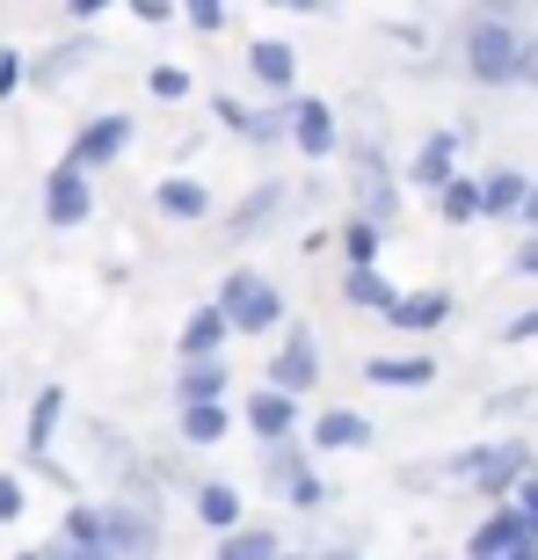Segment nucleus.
<instances>
[{"mask_svg": "<svg viewBox=\"0 0 538 560\" xmlns=\"http://www.w3.org/2000/svg\"><path fill=\"white\" fill-rule=\"evenodd\" d=\"M524 51H531V44L510 30V15H488V8H480V15L466 22V73H473V81H488V88L524 81Z\"/></svg>", "mask_w": 538, "mask_h": 560, "instance_id": "obj_1", "label": "nucleus"}, {"mask_svg": "<svg viewBox=\"0 0 538 560\" xmlns=\"http://www.w3.org/2000/svg\"><path fill=\"white\" fill-rule=\"evenodd\" d=\"M219 306H226V320L241 335H269L277 320H284V299H277V284L255 270H233L226 284H219Z\"/></svg>", "mask_w": 538, "mask_h": 560, "instance_id": "obj_2", "label": "nucleus"}, {"mask_svg": "<svg viewBox=\"0 0 538 560\" xmlns=\"http://www.w3.org/2000/svg\"><path fill=\"white\" fill-rule=\"evenodd\" d=\"M452 474H466L480 488V495H502V488H517L524 474H531V452L524 444H495V452H466L452 458Z\"/></svg>", "mask_w": 538, "mask_h": 560, "instance_id": "obj_3", "label": "nucleus"}, {"mask_svg": "<svg viewBox=\"0 0 538 560\" xmlns=\"http://www.w3.org/2000/svg\"><path fill=\"white\" fill-rule=\"evenodd\" d=\"M466 553H538V517L531 510H495L488 524H473V539H466Z\"/></svg>", "mask_w": 538, "mask_h": 560, "instance_id": "obj_4", "label": "nucleus"}, {"mask_svg": "<svg viewBox=\"0 0 538 560\" xmlns=\"http://www.w3.org/2000/svg\"><path fill=\"white\" fill-rule=\"evenodd\" d=\"M87 211H95V197H87V167L59 161L51 183H44V219H51V226H87Z\"/></svg>", "mask_w": 538, "mask_h": 560, "instance_id": "obj_5", "label": "nucleus"}, {"mask_svg": "<svg viewBox=\"0 0 538 560\" xmlns=\"http://www.w3.org/2000/svg\"><path fill=\"white\" fill-rule=\"evenodd\" d=\"M131 145V117L125 109H109V117H95V125H81V139H73V153L66 161H81V167H109L117 153Z\"/></svg>", "mask_w": 538, "mask_h": 560, "instance_id": "obj_6", "label": "nucleus"}, {"mask_svg": "<svg viewBox=\"0 0 538 560\" xmlns=\"http://www.w3.org/2000/svg\"><path fill=\"white\" fill-rule=\"evenodd\" d=\"M313 378H320V350H313V335L299 328L284 350L269 357V386H284V394H313Z\"/></svg>", "mask_w": 538, "mask_h": 560, "instance_id": "obj_7", "label": "nucleus"}, {"mask_svg": "<svg viewBox=\"0 0 538 560\" xmlns=\"http://www.w3.org/2000/svg\"><path fill=\"white\" fill-rule=\"evenodd\" d=\"M284 125H291V139H299V153H313V161H320V153H335V109L320 103V95H299Z\"/></svg>", "mask_w": 538, "mask_h": 560, "instance_id": "obj_8", "label": "nucleus"}, {"mask_svg": "<svg viewBox=\"0 0 538 560\" xmlns=\"http://www.w3.org/2000/svg\"><path fill=\"white\" fill-rule=\"evenodd\" d=\"M145 546H161V524L145 517V510H103V553H145Z\"/></svg>", "mask_w": 538, "mask_h": 560, "instance_id": "obj_9", "label": "nucleus"}, {"mask_svg": "<svg viewBox=\"0 0 538 560\" xmlns=\"http://www.w3.org/2000/svg\"><path fill=\"white\" fill-rule=\"evenodd\" d=\"M248 430L262 436V444L291 436V430H299V394H284V386H262V394L248 400Z\"/></svg>", "mask_w": 538, "mask_h": 560, "instance_id": "obj_10", "label": "nucleus"}, {"mask_svg": "<svg viewBox=\"0 0 538 560\" xmlns=\"http://www.w3.org/2000/svg\"><path fill=\"white\" fill-rule=\"evenodd\" d=\"M284 211V183H262V189H248L241 205H233V241H255V233H269V219Z\"/></svg>", "mask_w": 538, "mask_h": 560, "instance_id": "obj_11", "label": "nucleus"}, {"mask_svg": "<svg viewBox=\"0 0 538 560\" xmlns=\"http://www.w3.org/2000/svg\"><path fill=\"white\" fill-rule=\"evenodd\" d=\"M356 444H372V422L356 416V408H328V416L313 422V452H356Z\"/></svg>", "mask_w": 538, "mask_h": 560, "instance_id": "obj_12", "label": "nucleus"}, {"mask_svg": "<svg viewBox=\"0 0 538 560\" xmlns=\"http://www.w3.org/2000/svg\"><path fill=\"white\" fill-rule=\"evenodd\" d=\"M444 313H452V299H444V291H408V299H394V306H386V320H394V328H408V335H422V328H444Z\"/></svg>", "mask_w": 538, "mask_h": 560, "instance_id": "obj_13", "label": "nucleus"}, {"mask_svg": "<svg viewBox=\"0 0 538 560\" xmlns=\"http://www.w3.org/2000/svg\"><path fill=\"white\" fill-rule=\"evenodd\" d=\"M219 553L226 560H269V553H284V532H269V524H226L219 532Z\"/></svg>", "mask_w": 538, "mask_h": 560, "instance_id": "obj_14", "label": "nucleus"}, {"mask_svg": "<svg viewBox=\"0 0 538 560\" xmlns=\"http://www.w3.org/2000/svg\"><path fill=\"white\" fill-rule=\"evenodd\" d=\"M59 416H66V386H44V394L30 400V430H22L30 458H44V452H51V430H59Z\"/></svg>", "mask_w": 538, "mask_h": 560, "instance_id": "obj_15", "label": "nucleus"}, {"mask_svg": "<svg viewBox=\"0 0 538 560\" xmlns=\"http://www.w3.org/2000/svg\"><path fill=\"white\" fill-rule=\"evenodd\" d=\"M226 335H233L226 306H204V313H189V328H183V357H219V350H226Z\"/></svg>", "mask_w": 538, "mask_h": 560, "instance_id": "obj_16", "label": "nucleus"}, {"mask_svg": "<svg viewBox=\"0 0 538 560\" xmlns=\"http://www.w3.org/2000/svg\"><path fill=\"white\" fill-rule=\"evenodd\" d=\"M436 205H444V226H466V219H480V211H488V183L452 175V183L436 189Z\"/></svg>", "mask_w": 538, "mask_h": 560, "instance_id": "obj_17", "label": "nucleus"}, {"mask_svg": "<svg viewBox=\"0 0 538 560\" xmlns=\"http://www.w3.org/2000/svg\"><path fill=\"white\" fill-rule=\"evenodd\" d=\"M452 153H458V131H436V139L422 145V153H414V183H422V189H444V183L458 175Z\"/></svg>", "mask_w": 538, "mask_h": 560, "instance_id": "obj_18", "label": "nucleus"}, {"mask_svg": "<svg viewBox=\"0 0 538 560\" xmlns=\"http://www.w3.org/2000/svg\"><path fill=\"white\" fill-rule=\"evenodd\" d=\"M175 394H183V400H219V394H226V364H219V357H183Z\"/></svg>", "mask_w": 538, "mask_h": 560, "instance_id": "obj_19", "label": "nucleus"}, {"mask_svg": "<svg viewBox=\"0 0 538 560\" xmlns=\"http://www.w3.org/2000/svg\"><path fill=\"white\" fill-rule=\"evenodd\" d=\"M153 205H161V219H204L211 197H204V183H183V175H167V183L153 189Z\"/></svg>", "mask_w": 538, "mask_h": 560, "instance_id": "obj_20", "label": "nucleus"}, {"mask_svg": "<svg viewBox=\"0 0 538 560\" xmlns=\"http://www.w3.org/2000/svg\"><path fill=\"white\" fill-rule=\"evenodd\" d=\"M342 299H350V306H372V313H386L400 299L394 284H386V277L372 270V262H350V277H342Z\"/></svg>", "mask_w": 538, "mask_h": 560, "instance_id": "obj_21", "label": "nucleus"}, {"mask_svg": "<svg viewBox=\"0 0 538 560\" xmlns=\"http://www.w3.org/2000/svg\"><path fill=\"white\" fill-rule=\"evenodd\" d=\"M430 357H372V364H364V378H372V386H430Z\"/></svg>", "mask_w": 538, "mask_h": 560, "instance_id": "obj_22", "label": "nucleus"}, {"mask_svg": "<svg viewBox=\"0 0 538 560\" xmlns=\"http://www.w3.org/2000/svg\"><path fill=\"white\" fill-rule=\"evenodd\" d=\"M183 436L189 444H219L226 436V408L219 400H183Z\"/></svg>", "mask_w": 538, "mask_h": 560, "instance_id": "obj_23", "label": "nucleus"}, {"mask_svg": "<svg viewBox=\"0 0 538 560\" xmlns=\"http://www.w3.org/2000/svg\"><path fill=\"white\" fill-rule=\"evenodd\" d=\"M87 51H95V44H87V37L59 44V51H51V59H37V73H30V81H37V88H59L66 73H81V66H87Z\"/></svg>", "mask_w": 538, "mask_h": 560, "instance_id": "obj_24", "label": "nucleus"}, {"mask_svg": "<svg viewBox=\"0 0 538 560\" xmlns=\"http://www.w3.org/2000/svg\"><path fill=\"white\" fill-rule=\"evenodd\" d=\"M248 66H255V81H269V88H291V73H299V66H291V44H277V37L255 44Z\"/></svg>", "mask_w": 538, "mask_h": 560, "instance_id": "obj_25", "label": "nucleus"}, {"mask_svg": "<svg viewBox=\"0 0 538 560\" xmlns=\"http://www.w3.org/2000/svg\"><path fill=\"white\" fill-rule=\"evenodd\" d=\"M197 517H204L211 532H226V524H241V495L211 480V488H197Z\"/></svg>", "mask_w": 538, "mask_h": 560, "instance_id": "obj_26", "label": "nucleus"}, {"mask_svg": "<svg viewBox=\"0 0 538 560\" xmlns=\"http://www.w3.org/2000/svg\"><path fill=\"white\" fill-rule=\"evenodd\" d=\"M219 125L226 131H248V139H277V117H255V109H241V95H219Z\"/></svg>", "mask_w": 538, "mask_h": 560, "instance_id": "obj_27", "label": "nucleus"}, {"mask_svg": "<svg viewBox=\"0 0 538 560\" xmlns=\"http://www.w3.org/2000/svg\"><path fill=\"white\" fill-rule=\"evenodd\" d=\"M342 255H350V262H372L378 255V219L372 211H356L350 226H342Z\"/></svg>", "mask_w": 538, "mask_h": 560, "instance_id": "obj_28", "label": "nucleus"}, {"mask_svg": "<svg viewBox=\"0 0 538 560\" xmlns=\"http://www.w3.org/2000/svg\"><path fill=\"white\" fill-rule=\"evenodd\" d=\"M524 175H488V211H524Z\"/></svg>", "mask_w": 538, "mask_h": 560, "instance_id": "obj_29", "label": "nucleus"}, {"mask_svg": "<svg viewBox=\"0 0 538 560\" xmlns=\"http://www.w3.org/2000/svg\"><path fill=\"white\" fill-rule=\"evenodd\" d=\"M145 88H153L161 103H183V95H189V73H183V66H153V81H145Z\"/></svg>", "mask_w": 538, "mask_h": 560, "instance_id": "obj_30", "label": "nucleus"}, {"mask_svg": "<svg viewBox=\"0 0 538 560\" xmlns=\"http://www.w3.org/2000/svg\"><path fill=\"white\" fill-rule=\"evenodd\" d=\"M183 15L197 22V30H219V22H226V0H183Z\"/></svg>", "mask_w": 538, "mask_h": 560, "instance_id": "obj_31", "label": "nucleus"}, {"mask_svg": "<svg viewBox=\"0 0 538 560\" xmlns=\"http://www.w3.org/2000/svg\"><path fill=\"white\" fill-rule=\"evenodd\" d=\"M15 517H22V480L0 474V524H15Z\"/></svg>", "mask_w": 538, "mask_h": 560, "instance_id": "obj_32", "label": "nucleus"}, {"mask_svg": "<svg viewBox=\"0 0 538 560\" xmlns=\"http://www.w3.org/2000/svg\"><path fill=\"white\" fill-rule=\"evenodd\" d=\"M22 81H30V73H22V59H15V51H0V95H15Z\"/></svg>", "mask_w": 538, "mask_h": 560, "instance_id": "obj_33", "label": "nucleus"}, {"mask_svg": "<svg viewBox=\"0 0 538 560\" xmlns=\"http://www.w3.org/2000/svg\"><path fill=\"white\" fill-rule=\"evenodd\" d=\"M284 495L299 502V510H313V502H320V480H313V474H299V480H291V488H284Z\"/></svg>", "mask_w": 538, "mask_h": 560, "instance_id": "obj_34", "label": "nucleus"}, {"mask_svg": "<svg viewBox=\"0 0 538 560\" xmlns=\"http://www.w3.org/2000/svg\"><path fill=\"white\" fill-rule=\"evenodd\" d=\"M502 335H510V342H538V306H531V313H517V320H510Z\"/></svg>", "mask_w": 538, "mask_h": 560, "instance_id": "obj_35", "label": "nucleus"}, {"mask_svg": "<svg viewBox=\"0 0 538 560\" xmlns=\"http://www.w3.org/2000/svg\"><path fill=\"white\" fill-rule=\"evenodd\" d=\"M131 15H139V22H167V15H175V0H131Z\"/></svg>", "mask_w": 538, "mask_h": 560, "instance_id": "obj_36", "label": "nucleus"}, {"mask_svg": "<svg viewBox=\"0 0 538 560\" xmlns=\"http://www.w3.org/2000/svg\"><path fill=\"white\" fill-rule=\"evenodd\" d=\"M517 270H524V277H538V233H531V241L517 248Z\"/></svg>", "mask_w": 538, "mask_h": 560, "instance_id": "obj_37", "label": "nucleus"}, {"mask_svg": "<svg viewBox=\"0 0 538 560\" xmlns=\"http://www.w3.org/2000/svg\"><path fill=\"white\" fill-rule=\"evenodd\" d=\"M517 219H524V226H531V233H538V183H531V189H524V211H517Z\"/></svg>", "mask_w": 538, "mask_h": 560, "instance_id": "obj_38", "label": "nucleus"}, {"mask_svg": "<svg viewBox=\"0 0 538 560\" xmlns=\"http://www.w3.org/2000/svg\"><path fill=\"white\" fill-rule=\"evenodd\" d=\"M517 502H524V510H531V517H538V474H524V488H517Z\"/></svg>", "mask_w": 538, "mask_h": 560, "instance_id": "obj_39", "label": "nucleus"}, {"mask_svg": "<svg viewBox=\"0 0 538 560\" xmlns=\"http://www.w3.org/2000/svg\"><path fill=\"white\" fill-rule=\"evenodd\" d=\"M66 8H73V15H103L109 0H66Z\"/></svg>", "mask_w": 538, "mask_h": 560, "instance_id": "obj_40", "label": "nucleus"}, {"mask_svg": "<svg viewBox=\"0 0 538 560\" xmlns=\"http://www.w3.org/2000/svg\"><path fill=\"white\" fill-rule=\"evenodd\" d=\"M480 8H488V15H517L524 0H480Z\"/></svg>", "mask_w": 538, "mask_h": 560, "instance_id": "obj_41", "label": "nucleus"}, {"mask_svg": "<svg viewBox=\"0 0 538 560\" xmlns=\"http://www.w3.org/2000/svg\"><path fill=\"white\" fill-rule=\"evenodd\" d=\"M277 8H306V15H313V8H328V0H277Z\"/></svg>", "mask_w": 538, "mask_h": 560, "instance_id": "obj_42", "label": "nucleus"}]
</instances>
